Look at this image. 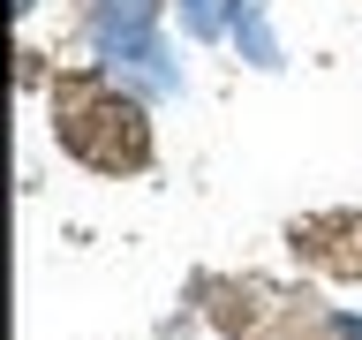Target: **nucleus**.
<instances>
[{"label": "nucleus", "instance_id": "1", "mask_svg": "<svg viewBox=\"0 0 362 340\" xmlns=\"http://www.w3.org/2000/svg\"><path fill=\"white\" fill-rule=\"evenodd\" d=\"M189 23H197V30H211V0H189Z\"/></svg>", "mask_w": 362, "mask_h": 340}]
</instances>
